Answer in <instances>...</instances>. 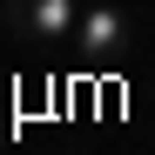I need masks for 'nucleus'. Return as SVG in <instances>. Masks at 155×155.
Here are the masks:
<instances>
[{"instance_id":"f257e3e1","label":"nucleus","mask_w":155,"mask_h":155,"mask_svg":"<svg viewBox=\"0 0 155 155\" xmlns=\"http://www.w3.org/2000/svg\"><path fill=\"white\" fill-rule=\"evenodd\" d=\"M135 14L115 7V0H94V7H81V20H74V54H81L88 68H121L135 61Z\"/></svg>"},{"instance_id":"f03ea898","label":"nucleus","mask_w":155,"mask_h":155,"mask_svg":"<svg viewBox=\"0 0 155 155\" xmlns=\"http://www.w3.org/2000/svg\"><path fill=\"white\" fill-rule=\"evenodd\" d=\"M0 14L20 41H74V20H81L74 0H7Z\"/></svg>"}]
</instances>
